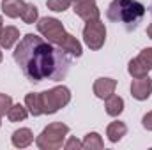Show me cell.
Here are the masks:
<instances>
[{
    "label": "cell",
    "mask_w": 152,
    "mask_h": 150,
    "mask_svg": "<svg viewBox=\"0 0 152 150\" xmlns=\"http://www.w3.org/2000/svg\"><path fill=\"white\" fill-rule=\"evenodd\" d=\"M138 60L151 71L152 69V48H145V50H142V53L138 55Z\"/></svg>",
    "instance_id": "21"
},
{
    "label": "cell",
    "mask_w": 152,
    "mask_h": 150,
    "mask_svg": "<svg viewBox=\"0 0 152 150\" xmlns=\"http://www.w3.org/2000/svg\"><path fill=\"white\" fill-rule=\"evenodd\" d=\"M83 41L85 44L97 51L104 46V41H106V27L104 23L97 18V20H90L85 23V28H83Z\"/></svg>",
    "instance_id": "6"
},
{
    "label": "cell",
    "mask_w": 152,
    "mask_h": 150,
    "mask_svg": "<svg viewBox=\"0 0 152 150\" xmlns=\"http://www.w3.org/2000/svg\"><path fill=\"white\" fill-rule=\"evenodd\" d=\"M0 125H2V122H0Z\"/></svg>",
    "instance_id": "29"
},
{
    "label": "cell",
    "mask_w": 152,
    "mask_h": 150,
    "mask_svg": "<svg viewBox=\"0 0 152 150\" xmlns=\"http://www.w3.org/2000/svg\"><path fill=\"white\" fill-rule=\"evenodd\" d=\"M46 5L55 12H64L66 9H69V5H73V0H48Z\"/></svg>",
    "instance_id": "20"
},
{
    "label": "cell",
    "mask_w": 152,
    "mask_h": 150,
    "mask_svg": "<svg viewBox=\"0 0 152 150\" xmlns=\"http://www.w3.org/2000/svg\"><path fill=\"white\" fill-rule=\"evenodd\" d=\"M147 36H149V37L152 39V23L149 25V27H147Z\"/></svg>",
    "instance_id": "25"
},
{
    "label": "cell",
    "mask_w": 152,
    "mask_h": 150,
    "mask_svg": "<svg viewBox=\"0 0 152 150\" xmlns=\"http://www.w3.org/2000/svg\"><path fill=\"white\" fill-rule=\"evenodd\" d=\"M25 5L27 4L23 0H2V12L9 18H18L21 16Z\"/></svg>",
    "instance_id": "12"
},
{
    "label": "cell",
    "mask_w": 152,
    "mask_h": 150,
    "mask_svg": "<svg viewBox=\"0 0 152 150\" xmlns=\"http://www.w3.org/2000/svg\"><path fill=\"white\" fill-rule=\"evenodd\" d=\"M143 16L145 5L136 0H113L106 11V18L115 23H122L126 30H134Z\"/></svg>",
    "instance_id": "3"
},
{
    "label": "cell",
    "mask_w": 152,
    "mask_h": 150,
    "mask_svg": "<svg viewBox=\"0 0 152 150\" xmlns=\"http://www.w3.org/2000/svg\"><path fill=\"white\" fill-rule=\"evenodd\" d=\"M104 108H106V113L110 117H118L124 111V99L118 95H110L104 99Z\"/></svg>",
    "instance_id": "15"
},
{
    "label": "cell",
    "mask_w": 152,
    "mask_h": 150,
    "mask_svg": "<svg viewBox=\"0 0 152 150\" xmlns=\"http://www.w3.org/2000/svg\"><path fill=\"white\" fill-rule=\"evenodd\" d=\"M37 30H39V34L46 39V41H50L51 44L66 50L67 53H71L75 57H81L83 50H81L80 41L75 36H71V34L66 32V28H64V25H62L60 20L50 18V16L41 18L37 21Z\"/></svg>",
    "instance_id": "2"
},
{
    "label": "cell",
    "mask_w": 152,
    "mask_h": 150,
    "mask_svg": "<svg viewBox=\"0 0 152 150\" xmlns=\"http://www.w3.org/2000/svg\"><path fill=\"white\" fill-rule=\"evenodd\" d=\"M18 41H20V30L16 27L9 25V27H4L2 28V32H0V48L11 50Z\"/></svg>",
    "instance_id": "10"
},
{
    "label": "cell",
    "mask_w": 152,
    "mask_h": 150,
    "mask_svg": "<svg viewBox=\"0 0 152 150\" xmlns=\"http://www.w3.org/2000/svg\"><path fill=\"white\" fill-rule=\"evenodd\" d=\"M69 134V127L62 122H53L42 129L36 138V145L41 150H58L64 147V140Z\"/></svg>",
    "instance_id": "4"
},
{
    "label": "cell",
    "mask_w": 152,
    "mask_h": 150,
    "mask_svg": "<svg viewBox=\"0 0 152 150\" xmlns=\"http://www.w3.org/2000/svg\"><path fill=\"white\" fill-rule=\"evenodd\" d=\"M103 147H104V141L97 133H88L83 140V149L87 150H101Z\"/></svg>",
    "instance_id": "17"
},
{
    "label": "cell",
    "mask_w": 152,
    "mask_h": 150,
    "mask_svg": "<svg viewBox=\"0 0 152 150\" xmlns=\"http://www.w3.org/2000/svg\"><path fill=\"white\" fill-rule=\"evenodd\" d=\"M11 106H12V99H11V95L0 92V117H2V115H7V111H9Z\"/></svg>",
    "instance_id": "22"
},
{
    "label": "cell",
    "mask_w": 152,
    "mask_h": 150,
    "mask_svg": "<svg viewBox=\"0 0 152 150\" xmlns=\"http://www.w3.org/2000/svg\"><path fill=\"white\" fill-rule=\"evenodd\" d=\"M127 73L133 76V78H143V76H149V69L138 58H133L127 64Z\"/></svg>",
    "instance_id": "18"
},
{
    "label": "cell",
    "mask_w": 152,
    "mask_h": 150,
    "mask_svg": "<svg viewBox=\"0 0 152 150\" xmlns=\"http://www.w3.org/2000/svg\"><path fill=\"white\" fill-rule=\"evenodd\" d=\"M0 62H2V51H0Z\"/></svg>",
    "instance_id": "27"
},
{
    "label": "cell",
    "mask_w": 152,
    "mask_h": 150,
    "mask_svg": "<svg viewBox=\"0 0 152 150\" xmlns=\"http://www.w3.org/2000/svg\"><path fill=\"white\" fill-rule=\"evenodd\" d=\"M126 133H127V125H126L124 122H120V120H115V122H112V124L106 127V136H108V140H110L112 143L120 141V140L126 136Z\"/></svg>",
    "instance_id": "13"
},
{
    "label": "cell",
    "mask_w": 152,
    "mask_h": 150,
    "mask_svg": "<svg viewBox=\"0 0 152 150\" xmlns=\"http://www.w3.org/2000/svg\"><path fill=\"white\" fill-rule=\"evenodd\" d=\"M142 125L147 129V131H152V111L145 113L143 118H142Z\"/></svg>",
    "instance_id": "24"
},
{
    "label": "cell",
    "mask_w": 152,
    "mask_h": 150,
    "mask_svg": "<svg viewBox=\"0 0 152 150\" xmlns=\"http://www.w3.org/2000/svg\"><path fill=\"white\" fill-rule=\"evenodd\" d=\"M11 141H12V145H14L16 149H25V147H28V145L34 141V134H32L30 129L21 127V129H18V131L12 133Z\"/></svg>",
    "instance_id": "11"
},
{
    "label": "cell",
    "mask_w": 152,
    "mask_h": 150,
    "mask_svg": "<svg viewBox=\"0 0 152 150\" xmlns=\"http://www.w3.org/2000/svg\"><path fill=\"white\" fill-rule=\"evenodd\" d=\"M37 18H39V9L34 4H27L25 9H23V12H21V20L27 25H32V23L37 21Z\"/></svg>",
    "instance_id": "19"
},
{
    "label": "cell",
    "mask_w": 152,
    "mask_h": 150,
    "mask_svg": "<svg viewBox=\"0 0 152 150\" xmlns=\"http://www.w3.org/2000/svg\"><path fill=\"white\" fill-rule=\"evenodd\" d=\"M151 14H152V4H151Z\"/></svg>",
    "instance_id": "28"
},
{
    "label": "cell",
    "mask_w": 152,
    "mask_h": 150,
    "mask_svg": "<svg viewBox=\"0 0 152 150\" xmlns=\"http://www.w3.org/2000/svg\"><path fill=\"white\" fill-rule=\"evenodd\" d=\"M27 117H28V110L27 106H21V104H12L7 111V118L11 122H23Z\"/></svg>",
    "instance_id": "16"
},
{
    "label": "cell",
    "mask_w": 152,
    "mask_h": 150,
    "mask_svg": "<svg viewBox=\"0 0 152 150\" xmlns=\"http://www.w3.org/2000/svg\"><path fill=\"white\" fill-rule=\"evenodd\" d=\"M64 149L66 150H80L83 149V141H80V140H76V138H69L67 140V143H64Z\"/></svg>",
    "instance_id": "23"
},
{
    "label": "cell",
    "mask_w": 152,
    "mask_h": 150,
    "mask_svg": "<svg viewBox=\"0 0 152 150\" xmlns=\"http://www.w3.org/2000/svg\"><path fill=\"white\" fill-rule=\"evenodd\" d=\"M115 88H117V79H113V78H99L94 81V94L99 99H106V97L113 95Z\"/></svg>",
    "instance_id": "9"
},
{
    "label": "cell",
    "mask_w": 152,
    "mask_h": 150,
    "mask_svg": "<svg viewBox=\"0 0 152 150\" xmlns=\"http://www.w3.org/2000/svg\"><path fill=\"white\" fill-rule=\"evenodd\" d=\"M73 11H75L76 16H80L85 21L97 20L99 14H101L99 9H97L96 0H73Z\"/></svg>",
    "instance_id": "7"
},
{
    "label": "cell",
    "mask_w": 152,
    "mask_h": 150,
    "mask_svg": "<svg viewBox=\"0 0 152 150\" xmlns=\"http://www.w3.org/2000/svg\"><path fill=\"white\" fill-rule=\"evenodd\" d=\"M2 23H4V20H2V16H0V30L4 28V25H2Z\"/></svg>",
    "instance_id": "26"
},
{
    "label": "cell",
    "mask_w": 152,
    "mask_h": 150,
    "mask_svg": "<svg viewBox=\"0 0 152 150\" xmlns=\"http://www.w3.org/2000/svg\"><path fill=\"white\" fill-rule=\"evenodd\" d=\"M25 106L30 115L39 117V115H44L42 113V103H41V92H30L27 94L25 97Z\"/></svg>",
    "instance_id": "14"
},
{
    "label": "cell",
    "mask_w": 152,
    "mask_h": 150,
    "mask_svg": "<svg viewBox=\"0 0 152 150\" xmlns=\"http://www.w3.org/2000/svg\"><path fill=\"white\" fill-rule=\"evenodd\" d=\"M12 57L25 78L32 83H41L42 79L60 81L67 76L73 66V58L66 50L53 46L50 41L36 34L21 37Z\"/></svg>",
    "instance_id": "1"
},
{
    "label": "cell",
    "mask_w": 152,
    "mask_h": 150,
    "mask_svg": "<svg viewBox=\"0 0 152 150\" xmlns=\"http://www.w3.org/2000/svg\"><path fill=\"white\" fill-rule=\"evenodd\" d=\"M71 101V92L67 87L58 85L53 87L46 92H41V103H42V113L44 115H53Z\"/></svg>",
    "instance_id": "5"
},
{
    "label": "cell",
    "mask_w": 152,
    "mask_h": 150,
    "mask_svg": "<svg viewBox=\"0 0 152 150\" xmlns=\"http://www.w3.org/2000/svg\"><path fill=\"white\" fill-rule=\"evenodd\" d=\"M152 94V79L149 76L134 78L131 83V95L138 101H147Z\"/></svg>",
    "instance_id": "8"
}]
</instances>
